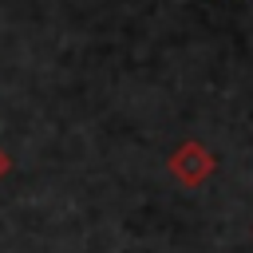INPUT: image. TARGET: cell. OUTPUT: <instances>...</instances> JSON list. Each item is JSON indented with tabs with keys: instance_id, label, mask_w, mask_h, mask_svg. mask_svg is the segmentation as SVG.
<instances>
[{
	"instance_id": "1",
	"label": "cell",
	"mask_w": 253,
	"mask_h": 253,
	"mask_svg": "<svg viewBox=\"0 0 253 253\" xmlns=\"http://www.w3.org/2000/svg\"><path fill=\"white\" fill-rule=\"evenodd\" d=\"M166 170H170V178H174L178 186H186V190H202V186L213 178V170H217V158H213V150H210L206 142H198V138H186L182 146H174V150H170V158H166Z\"/></svg>"
},
{
	"instance_id": "2",
	"label": "cell",
	"mask_w": 253,
	"mask_h": 253,
	"mask_svg": "<svg viewBox=\"0 0 253 253\" xmlns=\"http://www.w3.org/2000/svg\"><path fill=\"white\" fill-rule=\"evenodd\" d=\"M12 170V158H8V150H0V178Z\"/></svg>"
}]
</instances>
